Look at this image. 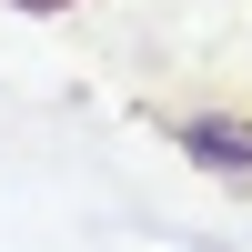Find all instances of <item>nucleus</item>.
<instances>
[{
  "instance_id": "obj_1",
  "label": "nucleus",
  "mask_w": 252,
  "mask_h": 252,
  "mask_svg": "<svg viewBox=\"0 0 252 252\" xmlns=\"http://www.w3.org/2000/svg\"><path fill=\"white\" fill-rule=\"evenodd\" d=\"M172 152L192 161V172L252 192V111H172Z\"/></svg>"
},
{
  "instance_id": "obj_2",
  "label": "nucleus",
  "mask_w": 252,
  "mask_h": 252,
  "mask_svg": "<svg viewBox=\"0 0 252 252\" xmlns=\"http://www.w3.org/2000/svg\"><path fill=\"white\" fill-rule=\"evenodd\" d=\"M10 10H31V20H51V10H71V0H10Z\"/></svg>"
}]
</instances>
